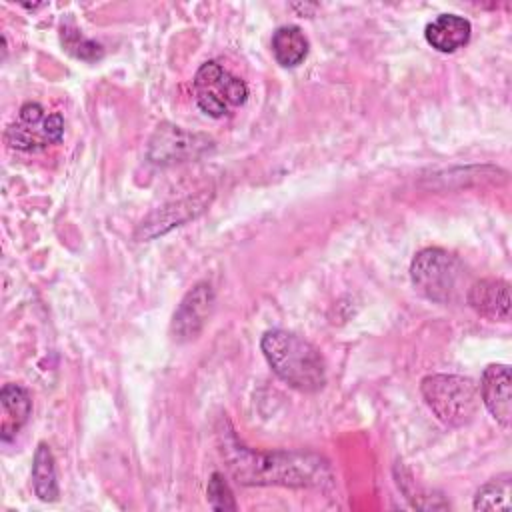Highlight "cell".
Listing matches in <instances>:
<instances>
[{
	"instance_id": "4fadbf2b",
	"label": "cell",
	"mask_w": 512,
	"mask_h": 512,
	"mask_svg": "<svg viewBox=\"0 0 512 512\" xmlns=\"http://www.w3.org/2000/svg\"><path fill=\"white\" fill-rule=\"evenodd\" d=\"M272 54L284 68L302 64L308 56V40L298 26H282L272 36Z\"/></svg>"
},
{
	"instance_id": "5b68a950",
	"label": "cell",
	"mask_w": 512,
	"mask_h": 512,
	"mask_svg": "<svg viewBox=\"0 0 512 512\" xmlns=\"http://www.w3.org/2000/svg\"><path fill=\"white\" fill-rule=\"evenodd\" d=\"M194 92L200 110L212 118L226 116L232 106L244 104L248 96L246 84L216 62H206L198 68Z\"/></svg>"
},
{
	"instance_id": "8fae6325",
	"label": "cell",
	"mask_w": 512,
	"mask_h": 512,
	"mask_svg": "<svg viewBox=\"0 0 512 512\" xmlns=\"http://www.w3.org/2000/svg\"><path fill=\"white\" fill-rule=\"evenodd\" d=\"M470 32V22L458 14H440L424 28L426 42L438 52H454L462 48L470 40Z\"/></svg>"
},
{
	"instance_id": "277c9868",
	"label": "cell",
	"mask_w": 512,
	"mask_h": 512,
	"mask_svg": "<svg viewBox=\"0 0 512 512\" xmlns=\"http://www.w3.org/2000/svg\"><path fill=\"white\" fill-rule=\"evenodd\" d=\"M462 274V262L442 248H424L410 264V280L414 288L424 298L442 304L454 298Z\"/></svg>"
},
{
	"instance_id": "7c38bea8",
	"label": "cell",
	"mask_w": 512,
	"mask_h": 512,
	"mask_svg": "<svg viewBox=\"0 0 512 512\" xmlns=\"http://www.w3.org/2000/svg\"><path fill=\"white\" fill-rule=\"evenodd\" d=\"M0 404L4 410V420H2V440H10L22 424L28 420L32 402L28 392L18 386V384H4L0 392Z\"/></svg>"
},
{
	"instance_id": "9a60e30c",
	"label": "cell",
	"mask_w": 512,
	"mask_h": 512,
	"mask_svg": "<svg viewBox=\"0 0 512 512\" xmlns=\"http://www.w3.org/2000/svg\"><path fill=\"white\" fill-rule=\"evenodd\" d=\"M512 508V476L506 472L478 488L474 496V510H502Z\"/></svg>"
},
{
	"instance_id": "5bb4252c",
	"label": "cell",
	"mask_w": 512,
	"mask_h": 512,
	"mask_svg": "<svg viewBox=\"0 0 512 512\" xmlns=\"http://www.w3.org/2000/svg\"><path fill=\"white\" fill-rule=\"evenodd\" d=\"M32 484H34V492H36V496L40 500L54 502L58 498V482H56L54 456H52L50 448L44 442H40L36 452H34Z\"/></svg>"
},
{
	"instance_id": "3957f363",
	"label": "cell",
	"mask_w": 512,
	"mask_h": 512,
	"mask_svg": "<svg viewBox=\"0 0 512 512\" xmlns=\"http://www.w3.org/2000/svg\"><path fill=\"white\" fill-rule=\"evenodd\" d=\"M420 392L434 416L446 426L472 422L480 406V392L474 380L458 374H430L422 378Z\"/></svg>"
},
{
	"instance_id": "9c48e42d",
	"label": "cell",
	"mask_w": 512,
	"mask_h": 512,
	"mask_svg": "<svg viewBox=\"0 0 512 512\" xmlns=\"http://www.w3.org/2000/svg\"><path fill=\"white\" fill-rule=\"evenodd\" d=\"M208 200L210 198H206V196H196V198L178 200L174 204H168V206H162V208L154 210L138 226L136 238L150 240V238H156V236L168 232L174 226H180V224L196 218L206 208Z\"/></svg>"
},
{
	"instance_id": "6da1fadb",
	"label": "cell",
	"mask_w": 512,
	"mask_h": 512,
	"mask_svg": "<svg viewBox=\"0 0 512 512\" xmlns=\"http://www.w3.org/2000/svg\"><path fill=\"white\" fill-rule=\"evenodd\" d=\"M224 456L232 476L248 486L322 488L332 478L328 464L310 452H254L232 440Z\"/></svg>"
},
{
	"instance_id": "7a4b0ae2",
	"label": "cell",
	"mask_w": 512,
	"mask_h": 512,
	"mask_svg": "<svg viewBox=\"0 0 512 512\" xmlns=\"http://www.w3.org/2000/svg\"><path fill=\"white\" fill-rule=\"evenodd\" d=\"M272 372L300 392H318L326 384V364L316 346L288 330H268L260 340Z\"/></svg>"
},
{
	"instance_id": "ba28073f",
	"label": "cell",
	"mask_w": 512,
	"mask_h": 512,
	"mask_svg": "<svg viewBox=\"0 0 512 512\" xmlns=\"http://www.w3.org/2000/svg\"><path fill=\"white\" fill-rule=\"evenodd\" d=\"M510 368L506 364H490L482 372L480 380V398L488 412L500 422L504 428L510 426L512 420V394H510Z\"/></svg>"
},
{
	"instance_id": "2e32d148",
	"label": "cell",
	"mask_w": 512,
	"mask_h": 512,
	"mask_svg": "<svg viewBox=\"0 0 512 512\" xmlns=\"http://www.w3.org/2000/svg\"><path fill=\"white\" fill-rule=\"evenodd\" d=\"M62 42L66 46V50L70 54H74L76 58H82V60H98L102 56V48L100 44L84 38L78 30H62Z\"/></svg>"
},
{
	"instance_id": "52a82bcc",
	"label": "cell",
	"mask_w": 512,
	"mask_h": 512,
	"mask_svg": "<svg viewBox=\"0 0 512 512\" xmlns=\"http://www.w3.org/2000/svg\"><path fill=\"white\" fill-rule=\"evenodd\" d=\"M214 308V290L208 282L196 284L178 304L172 318V336L178 342L194 340L210 318Z\"/></svg>"
},
{
	"instance_id": "30bf717a",
	"label": "cell",
	"mask_w": 512,
	"mask_h": 512,
	"mask_svg": "<svg viewBox=\"0 0 512 512\" xmlns=\"http://www.w3.org/2000/svg\"><path fill=\"white\" fill-rule=\"evenodd\" d=\"M468 304L488 320L510 318V284L502 278H482L468 288Z\"/></svg>"
},
{
	"instance_id": "e0dca14e",
	"label": "cell",
	"mask_w": 512,
	"mask_h": 512,
	"mask_svg": "<svg viewBox=\"0 0 512 512\" xmlns=\"http://www.w3.org/2000/svg\"><path fill=\"white\" fill-rule=\"evenodd\" d=\"M208 504L214 508V510H236V502H234V496H232V490L230 486L226 484L224 476L220 472H214L208 480Z\"/></svg>"
},
{
	"instance_id": "8992f818",
	"label": "cell",
	"mask_w": 512,
	"mask_h": 512,
	"mask_svg": "<svg viewBox=\"0 0 512 512\" xmlns=\"http://www.w3.org/2000/svg\"><path fill=\"white\" fill-rule=\"evenodd\" d=\"M212 146L208 136L186 132L180 126L174 124H162L156 128L150 146H148V158L154 164L168 166L176 162H186L190 158H198Z\"/></svg>"
}]
</instances>
